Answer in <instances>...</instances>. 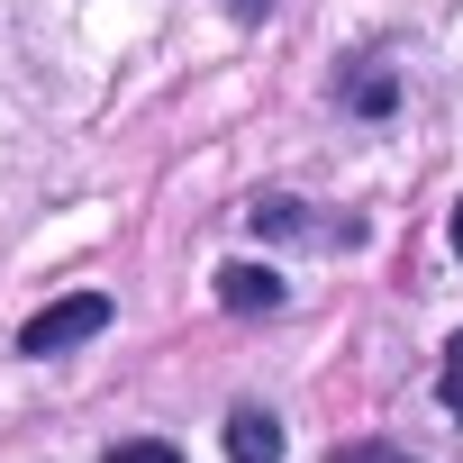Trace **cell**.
<instances>
[{"mask_svg": "<svg viewBox=\"0 0 463 463\" xmlns=\"http://www.w3.org/2000/svg\"><path fill=\"white\" fill-rule=\"evenodd\" d=\"M246 218L264 227V237H327V227H318V218H300V200H255Z\"/></svg>", "mask_w": 463, "mask_h": 463, "instance_id": "277c9868", "label": "cell"}, {"mask_svg": "<svg viewBox=\"0 0 463 463\" xmlns=\"http://www.w3.org/2000/svg\"><path fill=\"white\" fill-rule=\"evenodd\" d=\"M227 463H282V418L273 409H237L227 418Z\"/></svg>", "mask_w": 463, "mask_h": 463, "instance_id": "7a4b0ae2", "label": "cell"}, {"mask_svg": "<svg viewBox=\"0 0 463 463\" xmlns=\"http://www.w3.org/2000/svg\"><path fill=\"white\" fill-rule=\"evenodd\" d=\"M255 10H273V0H237V19H255Z\"/></svg>", "mask_w": 463, "mask_h": 463, "instance_id": "9c48e42d", "label": "cell"}, {"mask_svg": "<svg viewBox=\"0 0 463 463\" xmlns=\"http://www.w3.org/2000/svg\"><path fill=\"white\" fill-rule=\"evenodd\" d=\"M454 255H463V209H454Z\"/></svg>", "mask_w": 463, "mask_h": 463, "instance_id": "30bf717a", "label": "cell"}, {"mask_svg": "<svg viewBox=\"0 0 463 463\" xmlns=\"http://www.w3.org/2000/svg\"><path fill=\"white\" fill-rule=\"evenodd\" d=\"M218 300L237 309V318H255V309L273 318V309H282V282H273L264 264H227V273H218Z\"/></svg>", "mask_w": 463, "mask_h": 463, "instance_id": "3957f363", "label": "cell"}, {"mask_svg": "<svg viewBox=\"0 0 463 463\" xmlns=\"http://www.w3.org/2000/svg\"><path fill=\"white\" fill-rule=\"evenodd\" d=\"M100 327H109V300H100V291H73V300H55V309L28 318L19 354H64V345H82V336H100Z\"/></svg>", "mask_w": 463, "mask_h": 463, "instance_id": "6da1fadb", "label": "cell"}, {"mask_svg": "<svg viewBox=\"0 0 463 463\" xmlns=\"http://www.w3.org/2000/svg\"><path fill=\"white\" fill-rule=\"evenodd\" d=\"M345 100H354V109H391V73H382V64H373V73H354V91H345Z\"/></svg>", "mask_w": 463, "mask_h": 463, "instance_id": "8992f818", "label": "cell"}, {"mask_svg": "<svg viewBox=\"0 0 463 463\" xmlns=\"http://www.w3.org/2000/svg\"><path fill=\"white\" fill-rule=\"evenodd\" d=\"M336 463H409V454L382 445V436H354V445H336Z\"/></svg>", "mask_w": 463, "mask_h": 463, "instance_id": "52a82bcc", "label": "cell"}, {"mask_svg": "<svg viewBox=\"0 0 463 463\" xmlns=\"http://www.w3.org/2000/svg\"><path fill=\"white\" fill-rule=\"evenodd\" d=\"M100 463H182V454H173L164 436H128V445H109Z\"/></svg>", "mask_w": 463, "mask_h": 463, "instance_id": "5b68a950", "label": "cell"}, {"mask_svg": "<svg viewBox=\"0 0 463 463\" xmlns=\"http://www.w3.org/2000/svg\"><path fill=\"white\" fill-rule=\"evenodd\" d=\"M436 391H445V409H454V418H463V336H454V345H445V373H436Z\"/></svg>", "mask_w": 463, "mask_h": 463, "instance_id": "ba28073f", "label": "cell"}]
</instances>
